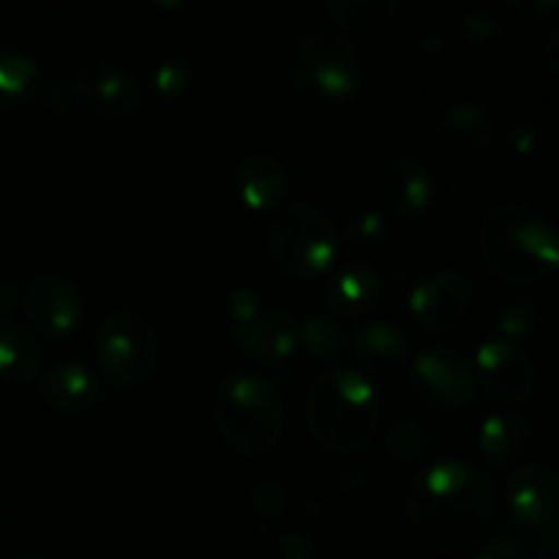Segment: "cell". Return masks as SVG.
<instances>
[{
	"mask_svg": "<svg viewBox=\"0 0 559 559\" xmlns=\"http://www.w3.org/2000/svg\"><path fill=\"white\" fill-rule=\"evenodd\" d=\"M404 516L426 551L440 557L467 555L484 544L495 524V486L475 464L442 459L409 484Z\"/></svg>",
	"mask_w": 559,
	"mask_h": 559,
	"instance_id": "1",
	"label": "cell"
},
{
	"mask_svg": "<svg viewBox=\"0 0 559 559\" xmlns=\"http://www.w3.org/2000/svg\"><path fill=\"white\" fill-rule=\"evenodd\" d=\"M478 251L486 271L508 284H535L557 271V233L544 213L506 202L480 218Z\"/></svg>",
	"mask_w": 559,
	"mask_h": 559,
	"instance_id": "2",
	"label": "cell"
},
{
	"mask_svg": "<svg viewBox=\"0 0 559 559\" xmlns=\"http://www.w3.org/2000/svg\"><path fill=\"white\" fill-rule=\"evenodd\" d=\"M306 426L317 445L336 456H353L371 445L380 429V399L366 374L331 369L306 391Z\"/></svg>",
	"mask_w": 559,
	"mask_h": 559,
	"instance_id": "3",
	"label": "cell"
},
{
	"mask_svg": "<svg viewBox=\"0 0 559 559\" xmlns=\"http://www.w3.org/2000/svg\"><path fill=\"white\" fill-rule=\"evenodd\" d=\"M282 76L300 96L347 102L366 82V58L358 44L336 27H311L287 44Z\"/></svg>",
	"mask_w": 559,
	"mask_h": 559,
	"instance_id": "4",
	"label": "cell"
},
{
	"mask_svg": "<svg viewBox=\"0 0 559 559\" xmlns=\"http://www.w3.org/2000/svg\"><path fill=\"white\" fill-rule=\"evenodd\" d=\"M213 426L238 456L265 459L282 442V399L265 377L235 371L213 393Z\"/></svg>",
	"mask_w": 559,
	"mask_h": 559,
	"instance_id": "5",
	"label": "cell"
},
{
	"mask_svg": "<svg viewBox=\"0 0 559 559\" xmlns=\"http://www.w3.org/2000/svg\"><path fill=\"white\" fill-rule=\"evenodd\" d=\"M342 233L325 211L304 200H289L271 213L267 257L278 273L298 282L325 276L338 260Z\"/></svg>",
	"mask_w": 559,
	"mask_h": 559,
	"instance_id": "6",
	"label": "cell"
},
{
	"mask_svg": "<svg viewBox=\"0 0 559 559\" xmlns=\"http://www.w3.org/2000/svg\"><path fill=\"white\" fill-rule=\"evenodd\" d=\"M49 109H80L102 120H123L140 109L142 87L126 69L112 63H82L44 91Z\"/></svg>",
	"mask_w": 559,
	"mask_h": 559,
	"instance_id": "7",
	"label": "cell"
},
{
	"mask_svg": "<svg viewBox=\"0 0 559 559\" xmlns=\"http://www.w3.org/2000/svg\"><path fill=\"white\" fill-rule=\"evenodd\" d=\"M96 355L102 374L115 388L142 385L158 366V338L145 317L136 311H115L96 333Z\"/></svg>",
	"mask_w": 559,
	"mask_h": 559,
	"instance_id": "8",
	"label": "cell"
},
{
	"mask_svg": "<svg viewBox=\"0 0 559 559\" xmlns=\"http://www.w3.org/2000/svg\"><path fill=\"white\" fill-rule=\"evenodd\" d=\"M409 391L437 413H459L475 402L473 364L453 347H429L409 360Z\"/></svg>",
	"mask_w": 559,
	"mask_h": 559,
	"instance_id": "9",
	"label": "cell"
},
{
	"mask_svg": "<svg viewBox=\"0 0 559 559\" xmlns=\"http://www.w3.org/2000/svg\"><path fill=\"white\" fill-rule=\"evenodd\" d=\"M473 364L475 385L497 404L516 407L533 399L535 393V364L516 342L489 338L475 349Z\"/></svg>",
	"mask_w": 559,
	"mask_h": 559,
	"instance_id": "10",
	"label": "cell"
},
{
	"mask_svg": "<svg viewBox=\"0 0 559 559\" xmlns=\"http://www.w3.org/2000/svg\"><path fill=\"white\" fill-rule=\"evenodd\" d=\"M469 306H473V284L453 267L429 273L407 295L409 320L429 333H445L462 325Z\"/></svg>",
	"mask_w": 559,
	"mask_h": 559,
	"instance_id": "11",
	"label": "cell"
},
{
	"mask_svg": "<svg viewBox=\"0 0 559 559\" xmlns=\"http://www.w3.org/2000/svg\"><path fill=\"white\" fill-rule=\"evenodd\" d=\"M377 191L382 205L399 222H420L435 202L431 173L415 158L393 156L377 173Z\"/></svg>",
	"mask_w": 559,
	"mask_h": 559,
	"instance_id": "12",
	"label": "cell"
},
{
	"mask_svg": "<svg viewBox=\"0 0 559 559\" xmlns=\"http://www.w3.org/2000/svg\"><path fill=\"white\" fill-rule=\"evenodd\" d=\"M22 306L36 333L49 338L69 336L82 320V300L74 284L60 276H49V273L27 284Z\"/></svg>",
	"mask_w": 559,
	"mask_h": 559,
	"instance_id": "13",
	"label": "cell"
},
{
	"mask_svg": "<svg viewBox=\"0 0 559 559\" xmlns=\"http://www.w3.org/2000/svg\"><path fill=\"white\" fill-rule=\"evenodd\" d=\"M235 338L265 369H284L300 349V322L287 309H267L240 325Z\"/></svg>",
	"mask_w": 559,
	"mask_h": 559,
	"instance_id": "14",
	"label": "cell"
},
{
	"mask_svg": "<svg viewBox=\"0 0 559 559\" xmlns=\"http://www.w3.org/2000/svg\"><path fill=\"white\" fill-rule=\"evenodd\" d=\"M508 506L524 527H555L559 511L557 475L544 464H519L508 480Z\"/></svg>",
	"mask_w": 559,
	"mask_h": 559,
	"instance_id": "15",
	"label": "cell"
},
{
	"mask_svg": "<svg viewBox=\"0 0 559 559\" xmlns=\"http://www.w3.org/2000/svg\"><path fill=\"white\" fill-rule=\"evenodd\" d=\"M497 118L484 104H456L435 126V145L453 158L480 156L495 142Z\"/></svg>",
	"mask_w": 559,
	"mask_h": 559,
	"instance_id": "16",
	"label": "cell"
},
{
	"mask_svg": "<svg viewBox=\"0 0 559 559\" xmlns=\"http://www.w3.org/2000/svg\"><path fill=\"white\" fill-rule=\"evenodd\" d=\"M289 169L273 153H249L235 169V191L254 213H276L287 202Z\"/></svg>",
	"mask_w": 559,
	"mask_h": 559,
	"instance_id": "17",
	"label": "cell"
},
{
	"mask_svg": "<svg viewBox=\"0 0 559 559\" xmlns=\"http://www.w3.org/2000/svg\"><path fill=\"white\" fill-rule=\"evenodd\" d=\"M385 298V282L369 265H347L333 273L322 287V300L333 317L358 320L380 309Z\"/></svg>",
	"mask_w": 559,
	"mask_h": 559,
	"instance_id": "18",
	"label": "cell"
},
{
	"mask_svg": "<svg viewBox=\"0 0 559 559\" xmlns=\"http://www.w3.org/2000/svg\"><path fill=\"white\" fill-rule=\"evenodd\" d=\"M41 396L60 413L80 415L104 402V388L87 366L60 364L41 374Z\"/></svg>",
	"mask_w": 559,
	"mask_h": 559,
	"instance_id": "19",
	"label": "cell"
},
{
	"mask_svg": "<svg viewBox=\"0 0 559 559\" xmlns=\"http://www.w3.org/2000/svg\"><path fill=\"white\" fill-rule=\"evenodd\" d=\"M533 445V426L519 413H495L480 424L478 448L495 469H511Z\"/></svg>",
	"mask_w": 559,
	"mask_h": 559,
	"instance_id": "20",
	"label": "cell"
},
{
	"mask_svg": "<svg viewBox=\"0 0 559 559\" xmlns=\"http://www.w3.org/2000/svg\"><path fill=\"white\" fill-rule=\"evenodd\" d=\"M413 342L399 325L385 320L366 322L355 333V353L374 374H393L413 360Z\"/></svg>",
	"mask_w": 559,
	"mask_h": 559,
	"instance_id": "21",
	"label": "cell"
},
{
	"mask_svg": "<svg viewBox=\"0 0 559 559\" xmlns=\"http://www.w3.org/2000/svg\"><path fill=\"white\" fill-rule=\"evenodd\" d=\"M44 353L36 333L16 322H0V377L9 382H31L41 371Z\"/></svg>",
	"mask_w": 559,
	"mask_h": 559,
	"instance_id": "22",
	"label": "cell"
},
{
	"mask_svg": "<svg viewBox=\"0 0 559 559\" xmlns=\"http://www.w3.org/2000/svg\"><path fill=\"white\" fill-rule=\"evenodd\" d=\"M402 3L399 0H333L328 14L342 33H374L396 20Z\"/></svg>",
	"mask_w": 559,
	"mask_h": 559,
	"instance_id": "23",
	"label": "cell"
},
{
	"mask_svg": "<svg viewBox=\"0 0 559 559\" xmlns=\"http://www.w3.org/2000/svg\"><path fill=\"white\" fill-rule=\"evenodd\" d=\"M385 448L399 464H418L435 448V429L418 415H402L388 426Z\"/></svg>",
	"mask_w": 559,
	"mask_h": 559,
	"instance_id": "24",
	"label": "cell"
},
{
	"mask_svg": "<svg viewBox=\"0 0 559 559\" xmlns=\"http://www.w3.org/2000/svg\"><path fill=\"white\" fill-rule=\"evenodd\" d=\"M300 347L317 360H336L347 349V333L333 317L309 314L300 325Z\"/></svg>",
	"mask_w": 559,
	"mask_h": 559,
	"instance_id": "25",
	"label": "cell"
},
{
	"mask_svg": "<svg viewBox=\"0 0 559 559\" xmlns=\"http://www.w3.org/2000/svg\"><path fill=\"white\" fill-rule=\"evenodd\" d=\"M36 63L22 52H0V102H20L36 85Z\"/></svg>",
	"mask_w": 559,
	"mask_h": 559,
	"instance_id": "26",
	"label": "cell"
},
{
	"mask_svg": "<svg viewBox=\"0 0 559 559\" xmlns=\"http://www.w3.org/2000/svg\"><path fill=\"white\" fill-rule=\"evenodd\" d=\"M540 311L538 304L527 295H516V298H508L506 304L497 311V328H500L502 338L506 342H516V338L533 336V331L538 328Z\"/></svg>",
	"mask_w": 559,
	"mask_h": 559,
	"instance_id": "27",
	"label": "cell"
},
{
	"mask_svg": "<svg viewBox=\"0 0 559 559\" xmlns=\"http://www.w3.org/2000/svg\"><path fill=\"white\" fill-rule=\"evenodd\" d=\"M388 235L385 213L380 211H358L344 224V240L353 246H374Z\"/></svg>",
	"mask_w": 559,
	"mask_h": 559,
	"instance_id": "28",
	"label": "cell"
},
{
	"mask_svg": "<svg viewBox=\"0 0 559 559\" xmlns=\"http://www.w3.org/2000/svg\"><path fill=\"white\" fill-rule=\"evenodd\" d=\"M191 80H194V71H191V63H186V60H164L153 71V87L162 96L183 93L191 85Z\"/></svg>",
	"mask_w": 559,
	"mask_h": 559,
	"instance_id": "29",
	"label": "cell"
},
{
	"mask_svg": "<svg viewBox=\"0 0 559 559\" xmlns=\"http://www.w3.org/2000/svg\"><path fill=\"white\" fill-rule=\"evenodd\" d=\"M251 508L260 519H273L282 513L284 508V489L273 478H262L260 484L251 489Z\"/></svg>",
	"mask_w": 559,
	"mask_h": 559,
	"instance_id": "30",
	"label": "cell"
},
{
	"mask_svg": "<svg viewBox=\"0 0 559 559\" xmlns=\"http://www.w3.org/2000/svg\"><path fill=\"white\" fill-rule=\"evenodd\" d=\"M502 33H506V25H502L497 16L484 14V11H473V14L464 16L462 22V36L475 44L495 41V38L502 36Z\"/></svg>",
	"mask_w": 559,
	"mask_h": 559,
	"instance_id": "31",
	"label": "cell"
},
{
	"mask_svg": "<svg viewBox=\"0 0 559 559\" xmlns=\"http://www.w3.org/2000/svg\"><path fill=\"white\" fill-rule=\"evenodd\" d=\"M229 314L238 322V328L254 320V317L260 314V298H257V293H251L249 287L235 289V293L229 295Z\"/></svg>",
	"mask_w": 559,
	"mask_h": 559,
	"instance_id": "32",
	"label": "cell"
},
{
	"mask_svg": "<svg viewBox=\"0 0 559 559\" xmlns=\"http://www.w3.org/2000/svg\"><path fill=\"white\" fill-rule=\"evenodd\" d=\"M278 559H317L314 540L304 533H287L278 540Z\"/></svg>",
	"mask_w": 559,
	"mask_h": 559,
	"instance_id": "33",
	"label": "cell"
},
{
	"mask_svg": "<svg viewBox=\"0 0 559 559\" xmlns=\"http://www.w3.org/2000/svg\"><path fill=\"white\" fill-rule=\"evenodd\" d=\"M473 559H530L527 551L511 538H495L489 544H484L478 549V555Z\"/></svg>",
	"mask_w": 559,
	"mask_h": 559,
	"instance_id": "34",
	"label": "cell"
},
{
	"mask_svg": "<svg viewBox=\"0 0 559 559\" xmlns=\"http://www.w3.org/2000/svg\"><path fill=\"white\" fill-rule=\"evenodd\" d=\"M508 142H511L513 151L522 153V156H527V153H533L535 142H538V134H535L530 126H513L511 134H508Z\"/></svg>",
	"mask_w": 559,
	"mask_h": 559,
	"instance_id": "35",
	"label": "cell"
},
{
	"mask_svg": "<svg viewBox=\"0 0 559 559\" xmlns=\"http://www.w3.org/2000/svg\"><path fill=\"white\" fill-rule=\"evenodd\" d=\"M511 9H516L519 14L524 16H546L549 11L557 9V0H546V3H535V0H516V3H511Z\"/></svg>",
	"mask_w": 559,
	"mask_h": 559,
	"instance_id": "36",
	"label": "cell"
},
{
	"mask_svg": "<svg viewBox=\"0 0 559 559\" xmlns=\"http://www.w3.org/2000/svg\"><path fill=\"white\" fill-rule=\"evenodd\" d=\"M535 559H559V533H557V527L546 530L544 540H540L538 551H535Z\"/></svg>",
	"mask_w": 559,
	"mask_h": 559,
	"instance_id": "37",
	"label": "cell"
},
{
	"mask_svg": "<svg viewBox=\"0 0 559 559\" xmlns=\"http://www.w3.org/2000/svg\"><path fill=\"white\" fill-rule=\"evenodd\" d=\"M557 44H559V27H551L549 31V36H546V47H544V52H546V63H549V69L555 71H559V60H557Z\"/></svg>",
	"mask_w": 559,
	"mask_h": 559,
	"instance_id": "38",
	"label": "cell"
},
{
	"mask_svg": "<svg viewBox=\"0 0 559 559\" xmlns=\"http://www.w3.org/2000/svg\"><path fill=\"white\" fill-rule=\"evenodd\" d=\"M31 559H44V557H31Z\"/></svg>",
	"mask_w": 559,
	"mask_h": 559,
	"instance_id": "39",
	"label": "cell"
}]
</instances>
